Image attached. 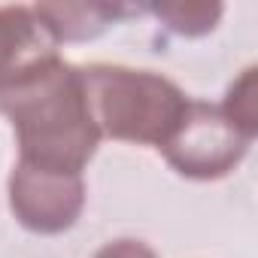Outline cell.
Returning a JSON list of instances; mask_svg holds the SVG:
<instances>
[{
    "label": "cell",
    "mask_w": 258,
    "mask_h": 258,
    "mask_svg": "<svg viewBox=\"0 0 258 258\" xmlns=\"http://www.w3.org/2000/svg\"><path fill=\"white\" fill-rule=\"evenodd\" d=\"M94 258H158L152 246H146L143 240H131V237H124V240H112L106 246H100L94 252Z\"/></svg>",
    "instance_id": "obj_9"
},
{
    "label": "cell",
    "mask_w": 258,
    "mask_h": 258,
    "mask_svg": "<svg viewBox=\"0 0 258 258\" xmlns=\"http://www.w3.org/2000/svg\"><path fill=\"white\" fill-rule=\"evenodd\" d=\"M149 13L182 37L210 34L216 22L222 19L219 4H158V7H149Z\"/></svg>",
    "instance_id": "obj_7"
},
{
    "label": "cell",
    "mask_w": 258,
    "mask_h": 258,
    "mask_svg": "<svg viewBox=\"0 0 258 258\" xmlns=\"http://www.w3.org/2000/svg\"><path fill=\"white\" fill-rule=\"evenodd\" d=\"M249 137L213 103L191 100L176 134L161 146L167 164L188 179H222L249 152Z\"/></svg>",
    "instance_id": "obj_3"
},
{
    "label": "cell",
    "mask_w": 258,
    "mask_h": 258,
    "mask_svg": "<svg viewBox=\"0 0 258 258\" xmlns=\"http://www.w3.org/2000/svg\"><path fill=\"white\" fill-rule=\"evenodd\" d=\"M49 55H55V40L34 7H0V106L19 76Z\"/></svg>",
    "instance_id": "obj_5"
},
{
    "label": "cell",
    "mask_w": 258,
    "mask_h": 258,
    "mask_svg": "<svg viewBox=\"0 0 258 258\" xmlns=\"http://www.w3.org/2000/svg\"><path fill=\"white\" fill-rule=\"evenodd\" d=\"M240 134H246L249 140H255L258 134V100H255V67H246L240 73V79L228 88L225 103L219 106Z\"/></svg>",
    "instance_id": "obj_8"
},
{
    "label": "cell",
    "mask_w": 258,
    "mask_h": 258,
    "mask_svg": "<svg viewBox=\"0 0 258 258\" xmlns=\"http://www.w3.org/2000/svg\"><path fill=\"white\" fill-rule=\"evenodd\" d=\"M79 70L100 137L161 149L188 112L191 97L161 73L121 64H91Z\"/></svg>",
    "instance_id": "obj_2"
},
{
    "label": "cell",
    "mask_w": 258,
    "mask_h": 258,
    "mask_svg": "<svg viewBox=\"0 0 258 258\" xmlns=\"http://www.w3.org/2000/svg\"><path fill=\"white\" fill-rule=\"evenodd\" d=\"M85 207L82 173H61L19 161L10 173V210L34 234H61L76 225Z\"/></svg>",
    "instance_id": "obj_4"
},
{
    "label": "cell",
    "mask_w": 258,
    "mask_h": 258,
    "mask_svg": "<svg viewBox=\"0 0 258 258\" xmlns=\"http://www.w3.org/2000/svg\"><path fill=\"white\" fill-rule=\"evenodd\" d=\"M0 112L13 121L19 161L25 164L82 173L97 152L100 131L88 106L82 70L61 61L58 52L19 76Z\"/></svg>",
    "instance_id": "obj_1"
},
{
    "label": "cell",
    "mask_w": 258,
    "mask_h": 258,
    "mask_svg": "<svg viewBox=\"0 0 258 258\" xmlns=\"http://www.w3.org/2000/svg\"><path fill=\"white\" fill-rule=\"evenodd\" d=\"M131 13H134L131 7H109V4H37L34 7V16L43 22L55 46L91 40Z\"/></svg>",
    "instance_id": "obj_6"
}]
</instances>
